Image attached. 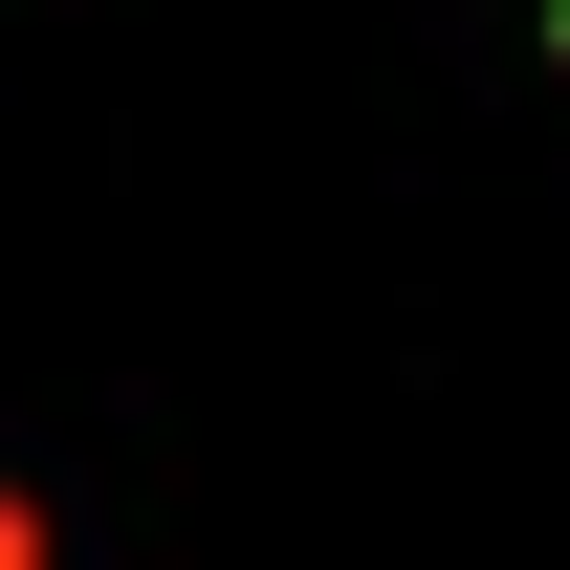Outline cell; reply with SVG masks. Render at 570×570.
I'll use <instances>...</instances> for the list:
<instances>
[{"mask_svg": "<svg viewBox=\"0 0 570 570\" xmlns=\"http://www.w3.org/2000/svg\"><path fill=\"white\" fill-rule=\"evenodd\" d=\"M549 22H570V0H549Z\"/></svg>", "mask_w": 570, "mask_h": 570, "instance_id": "obj_1", "label": "cell"}]
</instances>
